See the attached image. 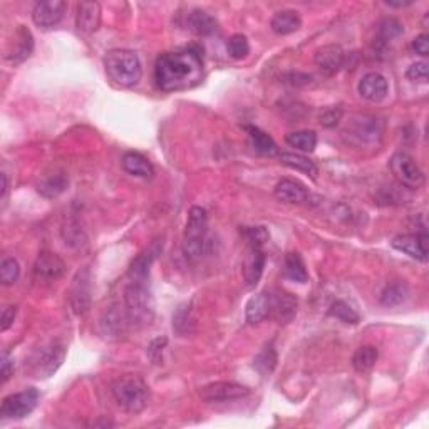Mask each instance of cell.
<instances>
[{
    "label": "cell",
    "instance_id": "6da1fadb",
    "mask_svg": "<svg viewBox=\"0 0 429 429\" xmlns=\"http://www.w3.org/2000/svg\"><path fill=\"white\" fill-rule=\"evenodd\" d=\"M203 79V59L198 48L165 53L156 59L155 81L161 91L191 89Z\"/></svg>",
    "mask_w": 429,
    "mask_h": 429
},
{
    "label": "cell",
    "instance_id": "7a4b0ae2",
    "mask_svg": "<svg viewBox=\"0 0 429 429\" xmlns=\"http://www.w3.org/2000/svg\"><path fill=\"white\" fill-rule=\"evenodd\" d=\"M111 394L116 404L129 414H138L146 408L149 399V388L143 377L136 374H126L113 381Z\"/></svg>",
    "mask_w": 429,
    "mask_h": 429
},
{
    "label": "cell",
    "instance_id": "3957f363",
    "mask_svg": "<svg viewBox=\"0 0 429 429\" xmlns=\"http://www.w3.org/2000/svg\"><path fill=\"white\" fill-rule=\"evenodd\" d=\"M104 67L111 81L118 86L131 87L141 81L143 67L138 54L128 49H113L106 54Z\"/></svg>",
    "mask_w": 429,
    "mask_h": 429
},
{
    "label": "cell",
    "instance_id": "277c9868",
    "mask_svg": "<svg viewBox=\"0 0 429 429\" xmlns=\"http://www.w3.org/2000/svg\"><path fill=\"white\" fill-rule=\"evenodd\" d=\"M208 233V213L202 207H193L188 213L185 228L183 254L186 259L197 260L205 254Z\"/></svg>",
    "mask_w": 429,
    "mask_h": 429
},
{
    "label": "cell",
    "instance_id": "5b68a950",
    "mask_svg": "<svg viewBox=\"0 0 429 429\" xmlns=\"http://www.w3.org/2000/svg\"><path fill=\"white\" fill-rule=\"evenodd\" d=\"M124 307L131 324H146L153 317V297L146 282H129L124 290Z\"/></svg>",
    "mask_w": 429,
    "mask_h": 429
},
{
    "label": "cell",
    "instance_id": "8992f818",
    "mask_svg": "<svg viewBox=\"0 0 429 429\" xmlns=\"http://www.w3.org/2000/svg\"><path fill=\"white\" fill-rule=\"evenodd\" d=\"M391 171H393L394 178L399 181L401 185L406 186V188H413L418 190L424 185V173L421 171V168L418 166V163L414 161L413 156H409L408 153H396V155L391 158L389 161Z\"/></svg>",
    "mask_w": 429,
    "mask_h": 429
},
{
    "label": "cell",
    "instance_id": "52a82bcc",
    "mask_svg": "<svg viewBox=\"0 0 429 429\" xmlns=\"http://www.w3.org/2000/svg\"><path fill=\"white\" fill-rule=\"evenodd\" d=\"M37 401H39V391L34 388L7 396L0 406V416L6 419H22L29 416L36 409Z\"/></svg>",
    "mask_w": 429,
    "mask_h": 429
},
{
    "label": "cell",
    "instance_id": "ba28073f",
    "mask_svg": "<svg viewBox=\"0 0 429 429\" xmlns=\"http://www.w3.org/2000/svg\"><path fill=\"white\" fill-rule=\"evenodd\" d=\"M64 359H66V347L60 342H53L48 347H42L39 352L34 356L32 361V372L37 377L48 379L58 372V369L63 366Z\"/></svg>",
    "mask_w": 429,
    "mask_h": 429
},
{
    "label": "cell",
    "instance_id": "9c48e42d",
    "mask_svg": "<svg viewBox=\"0 0 429 429\" xmlns=\"http://www.w3.org/2000/svg\"><path fill=\"white\" fill-rule=\"evenodd\" d=\"M268 293V317L277 322V324L286 325L295 319L297 315V297L292 295L281 288H272Z\"/></svg>",
    "mask_w": 429,
    "mask_h": 429
},
{
    "label": "cell",
    "instance_id": "30bf717a",
    "mask_svg": "<svg viewBox=\"0 0 429 429\" xmlns=\"http://www.w3.org/2000/svg\"><path fill=\"white\" fill-rule=\"evenodd\" d=\"M249 394V388L232 381L212 382V384L203 386V388L200 389V398H202L205 403H230V401L241 399Z\"/></svg>",
    "mask_w": 429,
    "mask_h": 429
},
{
    "label": "cell",
    "instance_id": "8fae6325",
    "mask_svg": "<svg viewBox=\"0 0 429 429\" xmlns=\"http://www.w3.org/2000/svg\"><path fill=\"white\" fill-rule=\"evenodd\" d=\"M72 310L77 315H84L91 307V275L89 270L84 268L74 277L71 292H69Z\"/></svg>",
    "mask_w": 429,
    "mask_h": 429
},
{
    "label": "cell",
    "instance_id": "7c38bea8",
    "mask_svg": "<svg viewBox=\"0 0 429 429\" xmlns=\"http://www.w3.org/2000/svg\"><path fill=\"white\" fill-rule=\"evenodd\" d=\"M67 4L63 0H48V2H37L32 11L34 24L42 29H50L63 21L66 13Z\"/></svg>",
    "mask_w": 429,
    "mask_h": 429
},
{
    "label": "cell",
    "instance_id": "4fadbf2b",
    "mask_svg": "<svg viewBox=\"0 0 429 429\" xmlns=\"http://www.w3.org/2000/svg\"><path fill=\"white\" fill-rule=\"evenodd\" d=\"M393 246L396 250L403 251L411 259H416L419 262L428 260V235L426 232L421 233H406V235H398L393 240Z\"/></svg>",
    "mask_w": 429,
    "mask_h": 429
},
{
    "label": "cell",
    "instance_id": "5bb4252c",
    "mask_svg": "<svg viewBox=\"0 0 429 429\" xmlns=\"http://www.w3.org/2000/svg\"><path fill=\"white\" fill-rule=\"evenodd\" d=\"M131 325L133 324L128 315V310H126V307L121 305L109 307L101 319V329L102 334H106V337H121V335L128 332Z\"/></svg>",
    "mask_w": 429,
    "mask_h": 429
},
{
    "label": "cell",
    "instance_id": "9a60e30c",
    "mask_svg": "<svg viewBox=\"0 0 429 429\" xmlns=\"http://www.w3.org/2000/svg\"><path fill=\"white\" fill-rule=\"evenodd\" d=\"M163 249V244L160 241H153L148 249H144L136 259L133 260L128 270V278L129 282H146L149 278V270H151L153 262L156 260L158 254Z\"/></svg>",
    "mask_w": 429,
    "mask_h": 429
},
{
    "label": "cell",
    "instance_id": "2e32d148",
    "mask_svg": "<svg viewBox=\"0 0 429 429\" xmlns=\"http://www.w3.org/2000/svg\"><path fill=\"white\" fill-rule=\"evenodd\" d=\"M314 60L315 66L319 67L322 72L327 74V76H334L335 72H339L340 69H342L344 63H346V53H344L340 45H322V48L315 50Z\"/></svg>",
    "mask_w": 429,
    "mask_h": 429
},
{
    "label": "cell",
    "instance_id": "e0dca14e",
    "mask_svg": "<svg viewBox=\"0 0 429 429\" xmlns=\"http://www.w3.org/2000/svg\"><path fill=\"white\" fill-rule=\"evenodd\" d=\"M66 272V264L53 251H40L34 264V275L39 281H58Z\"/></svg>",
    "mask_w": 429,
    "mask_h": 429
},
{
    "label": "cell",
    "instance_id": "ac0fdd59",
    "mask_svg": "<svg viewBox=\"0 0 429 429\" xmlns=\"http://www.w3.org/2000/svg\"><path fill=\"white\" fill-rule=\"evenodd\" d=\"M32 50H34V37L26 26H18L17 31L13 32V42H11L6 58L13 64L24 63L26 59L31 58Z\"/></svg>",
    "mask_w": 429,
    "mask_h": 429
},
{
    "label": "cell",
    "instance_id": "d6986e66",
    "mask_svg": "<svg viewBox=\"0 0 429 429\" xmlns=\"http://www.w3.org/2000/svg\"><path fill=\"white\" fill-rule=\"evenodd\" d=\"M69 186V176L66 175V171L54 170L45 171L44 175H40L39 181H37V191L42 195L44 198H55L59 197L60 193H64L66 188Z\"/></svg>",
    "mask_w": 429,
    "mask_h": 429
},
{
    "label": "cell",
    "instance_id": "ffe728a7",
    "mask_svg": "<svg viewBox=\"0 0 429 429\" xmlns=\"http://www.w3.org/2000/svg\"><path fill=\"white\" fill-rule=\"evenodd\" d=\"M349 131L361 143H377L382 138V123L374 116H359Z\"/></svg>",
    "mask_w": 429,
    "mask_h": 429
},
{
    "label": "cell",
    "instance_id": "44dd1931",
    "mask_svg": "<svg viewBox=\"0 0 429 429\" xmlns=\"http://www.w3.org/2000/svg\"><path fill=\"white\" fill-rule=\"evenodd\" d=\"M388 81L379 72L366 74L359 82V94L371 102H379L388 96Z\"/></svg>",
    "mask_w": 429,
    "mask_h": 429
},
{
    "label": "cell",
    "instance_id": "7402d4cb",
    "mask_svg": "<svg viewBox=\"0 0 429 429\" xmlns=\"http://www.w3.org/2000/svg\"><path fill=\"white\" fill-rule=\"evenodd\" d=\"M76 26L82 34H92L101 26V6L97 2H81L77 6Z\"/></svg>",
    "mask_w": 429,
    "mask_h": 429
},
{
    "label": "cell",
    "instance_id": "603a6c76",
    "mask_svg": "<svg viewBox=\"0 0 429 429\" xmlns=\"http://www.w3.org/2000/svg\"><path fill=\"white\" fill-rule=\"evenodd\" d=\"M265 254L262 249H250L244 265V281L246 288H255L262 278L265 268Z\"/></svg>",
    "mask_w": 429,
    "mask_h": 429
},
{
    "label": "cell",
    "instance_id": "cb8c5ba5",
    "mask_svg": "<svg viewBox=\"0 0 429 429\" xmlns=\"http://www.w3.org/2000/svg\"><path fill=\"white\" fill-rule=\"evenodd\" d=\"M275 198L281 200L283 203L302 205L309 200V191L305 190L304 185L293 180H282L275 186Z\"/></svg>",
    "mask_w": 429,
    "mask_h": 429
},
{
    "label": "cell",
    "instance_id": "d4e9b609",
    "mask_svg": "<svg viewBox=\"0 0 429 429\" xmlns=\"http://www.w3.org/2000/svg\"><path fill=\"white\" fill-rule=\"evenodd\" d=\"M121 165H123L126 173L138 176V178L148 180L155 175V168H153L151 163L148 161V158L139 155V153H134V151L126 153Z\"/></svg>",
    "mask_w": 429,
    "mask_h": 429
},
{
    "label": "cell",
    "instance_id": "484cf974",
    "mask_svg": "<svg viewBox=\"0 0 429 429\" xmlns=\"http://www.w3.org/2000/svg\"><path fill=\"white\" fill-rule=\"evenodd\" d=\"M244 129L246 131V134H249L250 146L254 148L259 155H264V156L277 155L278 151L277 144H275L273 139L270 138L267 133L262 131L260 128H256V126H244Z\"/></svg>",
    "mask_w": 429,
    "mask_h": 429
},
{
    "label": "cell",
    "instance_id": "4316f807",
    "mask_svg": "<svg viewBox=\"0 0 429 429\" xmlns=\"http://www.w3.org/2000/svg\"><path fill=\"white\" fill-rule=\"evenodd\" d=\"M186 26L191 32L198 36H210L218 29V22L210 16L208 12L202 11V9H195L186 17Z\"/></svg>",
    "mask_w": 429,
    "mask_h": 429
},
{
    "label": "cell",
    "instance_id": "83f0119b",
    "mask_svg": "<svg viewBox=\"0 0 429 429\" xmlns=\"http://www.w3.org/2000/svg\"><path fill=\"white\" fill-rule=\"evenodd\" d=\"M270 27H272V31L275 32V34L288 36L300 29L302 18H300V16H298V12H295V11H282V12H277L272 17Z\"/></svg>",
    "mask_w": 429,
    "mask_h": 429
},
{
    "label": "cell",
    "instance_id": "f1b7e54d",
    "mask_svg": "<svg viewBox=\"0 0 429 429\" xmlns=\"http://www.w3.org/2000/svg\"><path fill=\"white\" fill-rule=\"evenodd\" d=\"M403 34V24L394 17H384L376 26V44L377 48H386L388 42L398 39Z\"/></svg>",
    "mask_w": 429,
    "mask_h": 429
},
{
    "label": "cell",
    "instance_id": "f546056e",
    "mask_svg": "<svg viewBox=\"0 0 429 429\" xmlns=\"http://www.w3.org/2000/svg\"><path fill=\"white\" fill-rule=\"evenodd\" d=\"M283 275L290 281L297 282V283H305L307 278H309V273H307L304 259H302L300 254L297 251H290V254L286 255V264H283Z\"/></svg>",
    "mask_w": 429,
    "mask_h": 429
},
{
    "label": "cell",
    "instance_id": "4dcf8cb0",
    "mask_svg": "<svg viewBox=\"0 0 429 429\" xmlns=\"http://www.w3.org/2000/svg\"><path fill=\"white\" fill-rule=\"evenodd\" d=\"M246 322L250 324H259L268 317V293L267 290L251 297L245 307Z\"/></svg>",
    "mask_w": 429,
    "mask_h": 429
},
{
    "label": "cell",
    "instance_id": "1f68e13d",
    "mask_svg": "<svg viewBox=\"0 0 429 429\" xmlns=\"http://www.w3.org/2000/svg\"><path fill=\"white\" fill-rule=\"evenodd\" d=\"M377 357H379V352H377V349L374 346L359 347L352 356L354 369L361 372V374H364V372H369L372 367H374Z\"/></svg>",
    "mask_w": 429,
    "mask_h": 429
},
{
    "label": "cell",
    "instance_id": "d6a6232c",
    "mask_svg": "<svg viewBox=\"0 0 429 429\" xmlns=\"http://www.w3.org/2000/svg\"><path fill=\"white\" fill-rule=\"evenodd\" d=\"M281 161L282 165L292 168V170L295 171H300V173L310 176V178H315L317 176V166L309 160V158L293 155V153H282Z\"/></svg>",
    "mask_w": 429,
    "mask_h": 429
},
{
    "label": "cell",
    "instance_id": "836d02e7",
    "mask_svg": "<svg viewBox=\"0 0 429 429\" xmlns=\"http://www.w3.org/2000/svg\"><path fill=\"white\" fill-rule=\"evenodd\" d=\"M408 286L404 282H393L386 286L384 290L381 293V304L386 307H394L403 304L408 297Z\"/></svg>",
    "mask_w": 429,
    "mask_h": 429
},
{
    "label": "cell",
    "instance_id": "e575fe53",
    "mask_svg": "<svg viewBox=\"0 0 429 429\" xmlns=\"http://www.w3.org/2000/svg\"><path fill=\"white\" fill-rule=\"evenodd\" d=\"M277 351H275L273 344L270 342L265 346L262 351L259 352V356L255 357L254 361V367L256 371L260 372L262 376H267V374H272L275 366H277Z\"/></svg>",
    "mask_w": 429,
    "mask_h": 429
},
{
    "label": "cell",
    "instance_id": "d590c367",
    "mask_svg": "<svg viewBox=\"0 0 429 429\" xmlns=\"http://www.w3.org/2000/svg\"><path fill=\"white\" fill-rule=\"evenodd\" d=\"M286 143L298 151L312 153L317 146V134L314 131H295L287 134Z\"/></svg>",
    "mask_w": 429,
    "mask_h": 429
},
{
    "label": "cell",
    "instance_id": "8d00e7d4",
    "mask_svg": "<svg viewBox=\"0 0 429 429\" xmlns=\"http://www.w3.org/2000/svg\"><path fill=\"white\" fill-rule=\"evenodd\" d=\"M329 315H332V317H335V319L346 322V324H357L359 319H361L357 312L354 310L352 307L344 300L332 302V305H330V309H329Z\"/></svg>",
    "mask_w": 429,
    "mask_h": 429
},
{
    "label": "cell",
    "instance_id": "74e56055",
    "mask_svg": "<svg viewBox=\"0 0 429 429\" xmlns=\"http://www.w3.org/2000/svg\"><path fill=\"white\" fill-rule=\"evenodd\" d=\"M241 235L249 241L250 249H262L267 244L270 235L265 227H244L241 228Z\"/></svg>",
    "mask_w": 429,
    "mask_h": 429
},
{
    "label": "cell",
    "instance_id": "f35d334b",
    "mask_svg": "<svg viewBox=\"0 0 429 429\" xmlns=\"http://www.w3.org/2000/svg\"><path fill=\"white\" fill-rule=\"evenodd\" d=\"M227 49H228V54H230L233 59H237V60L244 59L250 53L249 39H246L244 34L232 36L227 42Z\"/></svg>",
    "mask_w": 429,
    "mask_h": 429
},
{
    "label": "cell",
    "instance_id": "ab89813d",
    "mask_svg": "<svg viewBox=\"0 0 429 429\" xmlns=\"http://www.w3.org/2000/svg\"><path fill=\"white\" fill-rule=\"evenodd\" d=\"M21 275V265L16 259H6L0 265V281L4 286H13Z\"/></svg>",
    "mask_w": 429,
    "mask_h": 429
},
{
    "label": "cell",
    "instance_id": "60d3db41",
    "mask_svg": "<svg viewBox=\"0 0 429 429\" xmlns=\"http://www.w3.org/2000/svg\"><path fill=\"white\" fill-rule=\"evenodd\" d=\"M190 325H193V319L190 317V307H180L173 317V327L178 334H186L191 332Z\"/></svg>",
    "mask_w": 429,
    "mask_h": 429
},
{
    "label": "cell",
    "instance_id": "b9f144b4",
    "mask_svg": "<svg viewBox=\"0 0 429 429\" xmlns=\"http://www.w3.org/2000/svg\"><path fill=\"white\" fill-rule=\"evenodd\" d=\"M406 77L411 79V81H414V82L426 84L428 82V64L426 63H414L413 66H409L408 71H406Z\"/></svg>",
    "mask_w": 429,
    "mask_h": 429
},
{
    "label": "cell",
    "instance_id": "7bdbcfd3",
    "mask_svg": "<svg viewBox=\"0 0 429 429\" xmlns=\"http://www.w3.org/2000/svg\"><path fill=\"white\" fill-rule=\"evenodd\" d=\"M342 107H327L320 116V123L322 126H325V128H334V126H337L339 121L342 119Z\"/></svg>",
    "mask_w": 429,
    "mask_h": 429
},
{
    "label": "cell",
    "instance_id": "ee69618b",
    "mask_svg": "<svg viewBox=\"0 0 429 429\" xmlns=\"http://www.w3.org/2000/svg\"><path fill=\"white\" fill-rule=\"evenodd\" d=\"M166 342L168 340L165 337H160V339H155L151 344H149L148 356L155 364H161V354H163V349H165V346H166Z\"/></svg>",
    "mask_w": 429,
    "mask_h": 429
},
{
    "label": "cell",
    "instance_id": "f6af8a7d",
    "mask_svg": "<svg viewBox=\"0 0 429 429\" xmlns=\"http://www.w3.org/2000/svg\"><path fill=\"white\" fill-rule=\"evenodd\" d=\"M16 314H17L16 305H9L4 309L2 317H0V330H2V332H6V330L11 329L13 320H16Z\"/></svg>",
    "mask_w": 429,
    "mask_h": 429
},
{
    "label": "cell",
    "instance_id": "bcb514c9",
    "mask_svg": "<svg viewBox=\"0 0 429 429\" xmlns=\"http://www.w3.org/2000/svg\"><path fill=\"white\" fill-rule=\"evenodd\" d=\"M411 48H413L414 53L419 54V55H423V58H426V55H429V37H428V34L418 36L416 39L413 40Z\"/></svg>",
    "mask_w": 429,
    "mask_h": 429
},
{
    "label": "cell",
    "instance_id": "7dc6e473",
    "mask_svg": "<svg viewBox=\"0 0 429 429\" xmlns=\"http://www.w3.org/2000/svg\"><path fill=\"white\" fill-rule=\"evenodd\" d=\"M0 367H2V382H7L9 377L12 376L13 372V361L11 359L9 354H4L2 361H0Z\"/></svg>",
    "mask_w": 429,
    "mask_h": 429
},
{
    "label": "cell",
    "instance_id": "c3c4849f",
    "mask_svg": "<svg viewBox=\"0 0 429 429\" xmlns=\"http://www.w3.org/2000/svg\"><path fill=\"white\" fill-rule=\"evenodd\" d=\"M288 84H292V86H304V84L310 82V76H307V74H300V72H290L286 77Z\"/></svg>",
    "mask_w": 429,
    "mask_h": 429
},
{
    "label": "cell",
    "instance_id": "681fc988",
    "mask_svg": "<svg viewBox=\"0 0 429 429\" xmlns=\"http://www.w3.org/2000/svg\"><path fill=\"white\" fill-rule=\"evenodd\" d=\"M386 6H389V7H396V9H401V7H408V6H411V0H408V2H384Z\"/></svg>",
    "mask_w": 429,
    "mask_h": 429
},
{
    "label": "cell",
    "instance_id": "f907efd6",
    "mask_svg": "<svg viewBox=\"0 0 429 429\" xmlns=\"http://www.w3.org/2000/svg\"><path fill=\"white\" fill-rule=\"evenodd\" d=\"M0 180H2V190H0V198L6 197L7 193V176L6 175H0Z\"/></svg>",
    "mask_w": 429,
    "mask_h": 429
}]
</instances>
